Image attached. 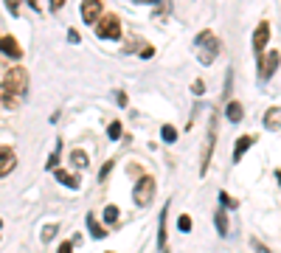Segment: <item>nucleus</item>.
Listing matches in <instances>:
<instances>
[{"instance_id": "9d476101", "label": "nucleus", "mask_w": 281, "mask_h": 253, "mask_svg": "<svg viewBox=\"0 0 281 253\" xmlns=\"http://www.w3.org/2000/svg\"><path fill=\"white\" fill-rule=\"evenodd\" d=\"M0 53H6L9 59H23V48L17 45V40L11 37V34L0 37Z\"/></svg>"}, {"instance_id": "dca6fc26", "label": "nucleus", "mask_w": 281, "mask_h": 253, "mask_svg": "<svg viewBox=\"0 0 281 253\" xmlns=\"http://www.w3.org/2000/svg\"><path fill=\"white\" fill-rule=\"evenodd\" d=\"M87 231H90L93 239H104V237H107L104 225H99V220H96L93 214H87Z\"/></svg>"}, {"instance_id": "7c9ffc66", "label": "nucleus", "mask_w": 281, "mask_h": 253, "mask_svg": "<svg viewBox=\"0 0 281 253\" xmlns=\"http://www.w3.org/2000/svg\"><path fill=\"white\" fill-rule=\"evenodd\" d=\"M57 253H73V242H62Z\"/></svg>"}, {"instance_id": "c9c22d12", "label": "nucleus", "mask_w": 281, "mask_h": 253, "mask_svg": "<svg viewBox=\"0 0 281 253\" xmlns=\"http://www.w3.org/2000/svg\"><path fill=\"white\" fill-rule=\"evenodd\" d=\"M135 3H138V6H143V3H155V6H158L160 0H135Z\"/></svg>"}, {"instance_id": "6ab92c4d", "label": "nucleus", "mask_w": 281, "mask_h": 253, "mask_svg": "<svg viewBox=\"0 0 281 253\" xmlns=\"http://www.w3.org/2000/svg\"><path fill=\"white\" fill-rule=\"evenodd\" d=\"M59 155H62V141H57V149H53V152H51V158H48V164H45L48 172H53V169H57V164H59Z\"/></svg>"}, {"instance_id": "c85d7f7f", "label": "nucleus", "mask_w": 281, "mask_h": 253, "mask_svg": "<svg viewBox=\"0 0 281 253\" xmlns=\"http://www.w3.org/2000/svg\"><path fill=\"white\" fill-rule=\"evenodd\" d=\"M191 93H194V96L205 93V84H202V82H194V84H191Z\"/></svg>"}, {"instance_id": "1a4fd4ad", "label": "nucleus", "mask_w": 281, "mask_h": 253, "mask_svg": "<svg viewBox=\"0 0 281 253\" xmlns=\"http://www.w3.org/2000/svg\"><path fill=\"white\" fill-rule=\"evenodd\" d=\"M17 166V155L11 147H0V177H6V174H11Z\"/></svg>"}, {"instance_id": "bb28decb", "label": "nucleus", "mask_w": 281, "mask_h": 253, "mask_svg": "<svg viewBox=\"0 0 281 253\" xmlns=\"http://www.w3.org/2000/svg\"><path fill=\"white\" fill-rule=\"evenodd\" d=\"M278 113H281L278 107H273V110H267V113H265V124L270 127V124H273V121H276V118H278Z\"/></svg>"}, {"instance_id": "b1692460", "label": "nucleus", "mask_w": 281, "mask_h": 253, "mask_svg": "<svg viewBox=\"0 0 281 253\" xmlns=\"http://www.w3.org/2000/svg\"><path fill=\"white\" fill-rule=\"evenodd\" d=\"M107 135H110V141H118V138H121V124L113 121L110 127H107Z\"/></svg>"}, {"instance_id": "412c9836", "label": "nucleus", "mask_w": 281, "mask_h": 253, "mask_svg": "<svg viewBox=\"0 0 281 253\" xmlns=\"http://www.w3.org/2000/svg\"><path fill=\"white\" fill-rule=\"evenodd\" d=\"M104 222L107 225H116L118 222V206H107L104 208Z\"/></svg>"}, {"instance_id": "9b49d317", "label": "nucleus", "mask_w": 281, "mask_h": 253, "mask_svg": "<svg viewBox=\"0 0 281 253\" xmlns=\"http://www.w3.org/2000/svg\"><path fill=\"white\" fill-rule=\"evenodd\" d=\"M253 143H256V138H253V135H242V138H239L236 147H234V164H239V160L245 158V152H248V149L253 147Z\"/></svg>"}, {"instance_id": "e433bc0d", "label": "nucleus", "mask_w": 281, "mask_h": 253, "mask_svg": "<svg viewBox=\"0 0 281 253\" xmlns=\"http://www.w3.org/2000/svg\"><path fill=\"white\" fill-rule=\"evenodd\" d=\"M51 6H53V9H59V6H62V0H51Z\"/></svg>"}, {"instance_id": "2eb2a0df", "label": "nucleus", "mask_w": 281, "mask_h": 253, "mask_svg": "<svg viewBox=\"0 0 281 253\" xmlns=\"http://www.w3.org/2000/svg\"><path fill=\"white\" fill-rule=\"evenodd\" d=\"M0 104H3V107H9V110H14V107L20 104V96H14L11 90H6L3 84H0Z\"/></svg>"}, {"instance_id": "ddd939ff", "label": "nucleus", "mask_w": 281, "mask_h": 253, "mask_svg": "<svg viewBox=\"0 0 281 253\" xmlns=\"http://www.w3.org/2000/svg\"><path fill=\"white\" fill-rule=\"evenodd\" d=\"M53 177H57L62 186H68V189H79V186H82L79 177H76V174H68L65 169H53Z\"/></svg>"}, {"instance_id": "aec40b11", "label": "nucleus", "mask_w": 281, "mask_h": 253, "mask_svg": "<svg viewBox=\"0 0 281 253\" xmlns=\"http://www.w3.org/2000/svg\"><path fill=\"white\" fill-rule=\"evenodd\" d=\"M160 138H163L166 143H175L177 141V130L172 124H163V130H160Z\"/></svg>"}, {"instance_id": "473e14b6", "label": "nucleus", "mask_w": 281, "mask_h": 253, "mask_svg": "<svg viewBox=\"0 0 281 253\" xmlns=\"http://www.w3.org/2000/svg\"><path fill=\"white\" fill-rule=\"evenodd\" d=\"M68 40L76 45V42H79V31H73V28H70V31H68Z\"/></svg>"}, {"instance_id": "c756f323", "label": "nucleus", "mask_w": 281, "mask_h": 253, "mask_svg": "<svg viewBox=\"0 0 281 253\" xmlns=\"http://www.w3.org/2000/svg\"><path fill=\"white\" fill-rule=\"evenodd\" d=\"M116 101H118V107H127V93H124V90H118V93H116Z\"/></svg>"}, {"instance_id": "4be33fe9", "label": "nucleus", "mask_w": 281, "mask_h": 253, "mask_svg": "<svg viewBox=\"0 0 281 253\" xmlns=\"http://www.w3.org/2000/svg\"><path fill=\"white\" fill-rule=\"evenodd\" d=\"M177 231H183V233L191 231V216H189V214H180V216H177Z\"/></svg>"}, {"instance_id": "f704fd0d", "label": "nucleus", "mask_w": 281, "mask_h": 253, "mask_svg": "<svg viewBox=\"0 0 281 253\" xmlns=\"http://www.w3.org/2000/svg\"><path fill=\"white\" fill-rule=\"evenodd\" d=\"M28 6H31L34 11H40V0H28Z\"/></svg>"}, {"instance_id": "39448f33", "label": "nucleus", "mask_w": 281, "mask_h": 253, "mask_svg": "<svg viewBox=\"0 0 281 253\" xmlns=\"http://www.w3.org/2000/svg\"><path fill=\"white\" fill-rule=\"evenodd\" d=\"M214 147H217V116L211 118V124H208V138H205V147H202L200 174H205V172H208V166H211V155H214Z\"/></svg>"}, {"instance_id": "a211bd4d", "label": "nucleus", "mask_w": 281, "mask_h": 253, "mask_svg": "<svg viewBox=\"0 0 281 253\" xmlns=\"http://www.w3.org/2000/svg\"><path fill=\"white\" fill-rule=\"evenodd\" d=\"M70 164L76 169H87V164H90V160H87V152L85 149H73V152H70Z\"/></svg>"}, {"instance_id": "20e7f679", "label": "nucleus", "mask_w": 281, "mask_h": 253, "mask_svg": "<svg viewBox=\"0 0 281 253\" xmlns=\"http://www.w3.org/2000/svg\"><path fill=\"white\" fill-rule=\"evenodd\" d=\"M96 37H101V40L121 37V20H118V14H101V20L96 23Z\"/></svg>"}, {"instance_id": "0eeeda50", "label": "nucleus", "mask_w": 281, "mask_h": 253, "mask_svg": "<svg viewBox=\"0 0 281 253\" xmlns=\"http://www.w3.org/2000/svg\"><path fill=\"white\" fill-rule=\"evenodd\" d=\"M267 42H270V23H267V20H261L259 26H256V31H253V51L259 53V57L265 53Z\"/></svg>"}, {"instance_id": "5701e85b", "label": "nucleus", "mask_w": 281, "mask_h": 253, "mask_svg": "<svg viewBox=\"0 0 281 253\" xmlns=\"http://www.w3.org/2000/svg\"><path fill=\"white\" fill-rule=\"evenodd\" d=\"M57 231H59V225H53V222H51V225H45L43 233H40V237H43V242H51V239L57 237Z\"/></svg>"}, {"instance_id": "cd10ccee", "label": "nucleus", "mask_w": 281, "mask_h": 253, "mask_svg": "<svg viewBox=\"0 0 281 253\" xmlns=\"http://www.w3.org/2000/svg\"><path fill=\"white\" fill-rule=\"evenodd\" d=\"M110 172H113V160H107V164L101 166V172H99V180H107V177H110Z\"/></svg>"}, {"instance_id": "2f4dec72", "label": "nucleus", "mask_w": 281, "mask_h": 253, "mask_svg": "<svg viewBox=\"0 0 281 253\" xmlns=\"http://www.w3.org/2000/svg\"><path fill=\"white\" fill-rule=\"evenodd\" d=\"M250 245H253V250H256V253H270V250L265 248V245L259 242V239H253V242H250Z\"/></svg>"}, {"instance_id": "58836bf2", "label": "nucleus", "mask_w": 281, "mask_h": 253, "mask_svg": "<svg viewBox=\"0 0 281 253\" xmlns=\"http://www.w3.org/2000/svg\"><path fill=\"white\" fill-rule=\"evenodd\" d=\"M160 253H169V250H166V248H163V250H160Z\"/></svg>"}, {"instance_id": "f3484780", "label": "nucleus", "mask_w": 281, "mask_h": 253, "mask_svg": "<svg viewBox=\"0 0 281 253\" xmlns=\"http://www.w3.org/2000/svg\"><path fill=\"white\" fill-rule=\"evenodd\" d=\"M214 225H217V233H219V237H228V216H225V208L214 214Z\"/></svg>"}, {"instance_id": "f257e3e1", "label": "nucleus", "mask_w": 281, "mask_h": 253, "mask_svg": "<svg viewBox=\"0 0 281 253\" xmlns=\"http://www.w3.org/2000/svg\"><path fill=\"white\" fill-rule=\"evenodd\" d=\"M197 48H200V62L202 65H211L214 59H217V53H219V40H217V34L214 31H200L197 34Z\"/></svg>"}, {"instance_id": "4468645a", "label": "nucleus", "mask_w": 281, "mask_h": 253, "mask_svg": "<svg viewBox=\"0 0 281 253\" xmlns=\"http://www.w3.org/2000/svg\"><path fill=\"white\" fill-rule=\"evenodd\" d=\"M225 116H228L231 124H239V121H242V116H245L242 104H239V101H228V107H225Z\"/></svg>"}, {"instance_id": "a878e982", "label": "nucleus", "mask_w": 281, "mask_h": 253, "mask_svg": "<svg viewBox=\"0 0 281 253\" xmlns=\"http://www.w3.org/2000/svg\"><path fill=\"white\" fill-rule=\"evenodd\" d=\"M6 9H9L11 17H17L20 14V0H6Z\"/></svg>"}, {"instance_id": "4c0bfd02", "label": "nucleus", "mask_w": 281, "mask_h": 253, "mask_svg": "<svg viewBox=\"0 0 281 253\" xmlns=\"http://www.w3.org/2000/svg\"><path fill=\"white\" fill-rule=\"evenodd\" d=\"M276 177H278V183H281V172H276Z\"/></svg>"}, {"instance_id": "7ed1b4c3", "label": "nucleus", "mask_w": 281, "mask_h": 253, "mask_svg": "<svg viewBox=\"0 0 281 253\" xmlns=\"http://www.w3.org/2000/svg\"><path fill=\"white\" fill-rule=\"evenodd\" d=\"M155 189H158L155 177H152V174H143V177L138 180V183H135V191H133V200H135V206L146 208L149 203H152V197H155Z\"/></svg>"}, {"instance_id": "393cba45", "label": "nucleus", "mask_w": 281, "mask_h": 253, "mask_svg": "<svg viewBox=\"0 0 281 253\" xmlns=\"http://www.w3.org/2000/svg\"><path fill=\"white\" fill-rule=\"evenodd\" d=\"M219 206H222V208H236L239 203L234 200V197H228L225 191H219Z\"/></svg>"}, {"instance_id": "72a5a7b5", "label": "nucleus", "mask_w": 281, "mask_h": 253, "mask_svg": "<svg viewBox=\"0 0 281 253\" xmlns=\"http://www.w3.org/2000/svg\"><path fill=\"white\" fill-rule=\"evenodd\" d=\"M152 53H155L152 48H143V51H141V59H149V57H152Z\"/></svg>"}, {"instance_id": "f8f14e48", "label": "nucleus", "mask_w": 281, "mask_h": 253, "mask_svg": "<svg viewBox=\"0 0 281 253\" xmlns=\"http://www.w3.org/2000/svg\"><path fill=\"white\" fill-rule=\"evenodd\" d=\"M166 214H169V203L160 208V216H158V248L160 250L166 248Z\"/></svg>"}, {"instance_id": "f03ea898", "label": "nucleus", "mask_w": 281, "mask_h": 253, "mask_svg": "<svg viewBox=\"0 0 281 253\" xmlns=\"http://www.w3.org/2000/svg\"><path fill=\"white\" fill-rule=\"evenodd\" d=\"M3 87L6 90H11L14 96H26L28 93V70L23 68V65H14L11 70H6V76H3Z\"/></svg>"}, {"instance_id": "6e6552de", "label": "nucleus", "mask_w": 281, "mask_h": 253, "mask_svg": "<svg viewBox=\"0 0 281 253\" xmlns=\"http://www.w3.org/2000/svg\"><path fill=\"white\" fill-rule=\"evenodd\" d=\"M82 20L87 26L101 20V0H82Z\"/></svg>"}, {"instance_id": "423d86ee", "label": "nucleus", "mask_w": 281, "mask_h": 253, "mask_svg": "<svg viewBox=\"0 0 281 253\" xmlns=\"http://www.w3.org/2000/svg\"><path fill=\"white\" fill-rule=\"evenodd\" d=\"M278 51H270V53H261V57H259V79H270V76L273 74H276V70H278Z\"/></svg>"}]
</instances>
